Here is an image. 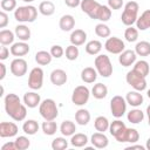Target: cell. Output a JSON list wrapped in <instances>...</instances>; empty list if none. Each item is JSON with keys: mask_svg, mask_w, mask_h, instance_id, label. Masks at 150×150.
I'll use <instances>...</instances> for the list:
<instances>
[{"mask_svg": "<svg viewBox=\"0 0 150 150\" xmlns=\"http://www.w3.org/2000/svg\"><path fill=\"white\" fill-rule=\"evenodd\" d=\"M5 103V110L7 115L13 118L14 121H23L27 115V105L25 103H21L20 97L16 94L9 93L4 98Z\"/></svg>", "mask_w": 150, "mask_h": 150, "instance_id": "1", "label": "cell"}, {"mask_svg": "<svg viewBox=\"0 0 150 150\" xmlns=\"http://www.w3.org/2000/svg\"><path fill=\"white\" fill-rule=\"evenodd\" d=\"M38 18V9L33 5L20 6L14 11V19L19 22H34Z\"/></svg>", "mask_w": 150, "mask_h": 150, "instance_id": "2", "label": "cell"}, {"mask_svg": "<svg viewBox=\"0 0 150 150\" xmlns=\"http://www.w3.org/2000/svg\"><path fill=\"white\" fill-rule=\"evenodd\" d=\"M138 9H139V6L136 1L127 2L124 6V9L122 12V15H121L122 23L128 26V27L136 23L137 18H138Z\"/></svg>", "mask_w": 150, "mask_h": 150, "instance_id": "3", "label": "cell"}, {"mask_svg": "<svg viewBox=\"0 0 150 150\" xmlns=\"http://www.w3.org/2000/svg\"><path fill=\"white\" fill-rule=\"evenodd\" d=\"M39 112L41 115V117L46 121H54L57 115H59V110H57V105L56 102L53 98H46L43 100L40 105H39Z\"/></svg>", "mask_w": 150, "mask_h": 150, "instance_id": "4", "label": "cell"}, {"mask_svg": "<svg viewBox=\"0 0 150 150\" xmlns=\"http://www.w3.org/2000/svg\"><path fill=\"white\" fill-rule=\"evenodd\" d=\"M95 69L102 77H109L112 74V64L108 55L100 54L95 57Z\"/></svg>", "mask_w": 150, "mask_h": 150, "instance_id": "5", "label": "cell"}, {"mask_svg": "<svg viewBox=\"0 0 150 150\" xmlns=\"http://www.w3.org/2000/svg\"><path fill=\"white\" fill-rule=\"evenodd\" d=\"M125 81L129 86H131L135 90L138 91H143L146 89V80L144 76L139 75L138 73H136L134 69L129 70L125 75Z\"/></svg>", "mask_w": 150, "mask_h": 150, "instance_id": "6", "label": "cell"}, {"mask_svg": "<svg viewBox=\"0 0 150 150\" xmlns=\"http://www.w3.org/2000/svg\"><path fill=\"white\" fill-rule=\"evenodd\" d=\"M127 101L121 95H115L110 100V111L114 117L120 118L127 112Z\"/></svg>", "mask_w": 150, "mask_h": 150, "instance_id": "7", "label": "cell"}, {"mask_svg": "<svg viewBox=\"0 0 150 150\" xmlns=\"http://www.w3.org/2000/svg\"><path fill=\"white\" fill-rule=\"evenodd\" d=\"M90 97V90L86 86H77L71 94V102L75 105H84Z\"/></svg>", "mask_w": 150, "mask_h": 150, "instance_id": "8", "label": "cell"}, {"mask_svg": "<svg viewBox=\"0 0 150 150\" xmlns=\"http://www.w3.org/2000/svg\"><path fill=\"white\" fill-rule=\"evenodd\" d=\"M43 84V70L40 67H34L28 76V87L33 90H39Z\"/></svg>", "mask_w": 150, "mask_h": 150, "instance_id": "9", "label": "cell"}, {"mask_svg": "<svg viewBox=\"0 0 150 150\" xmlns=\"http://www.w3.org/2000/svg\"><path fill=\"white\" fill-rule=\"evenodd\" d=\"M104 48L107 52H109L111 54H121L125 49V45L120 38L111 36V38L107 39V41L104 43Z\"/></svg>", "mask_w": 150, "mask_h": 150, "instance_id": "10", "label": "cell"}, {"mask_svg": "<svg viewBox=\"0 0 150 150\" xmlns=\"http://www.w3.org/2000/svg\"><path fill=\"white\" fill-rule=\"evenodd\" d=\"M9 69L14 76L21 77L27 73V61L21 57H16L11 62Z\"/></svg>", "mask_w": 150, "mask_h": 150, "instance_id": "11", "label": "cell"}, {"mask_svg": "<svg viewBox=\"0 0 150 150\" xmlns=\"http://www.w3.org/2000/svg\"><path fill=\"white\" fill-rule=\"evenodd\" d=\"M101 4H98L96 0H81V9L83 13H86L90 19H94L96 18V13H97V9L100 8Z\"/></svg>", "mask_w": 150, "mask_h": 150, "instance_id": "12", "label": "cell"}, {"mask_svg": "<svg viewBox=\"0 0 150 150\" xmlns=\"http://www.w3.org/2000/svg\"><path fill=\"white\" fill-rule=\"evenodd\" d=\"M18 125L14 122H1L0 123V137H14L18 134Z\"/></svg>", "mask_w": 150, "mask_h": 150, "instance_id": "13", "label": "cell"}, {"mask_svg": "<svg viewBox=\"0 0 150 150\" xmlns=\"http://www.w3.org/2000/svg\"><path fill=\"white\" fill-rule=\"evenodd\" d=\"M136 59H137V54L135 53V50L124 49L118 56V62L123 67H130L136 62Z\"/></svg>", "mask_w": 150, "mask_h": 150, "instance_id": "14", "label": "cell"}, {"mask_svg": "<svg viewBox=\"0 0 150 150\" xmlns=\"http://www.w3.org/2000/svg\"><path fill=\"white\" fill-rule=\"evenodd\" d=\"M139 139V134L138 131L135 129V128H127L124 130V132L116 139L117 142L120 143H124V142H128V143H136L137 141Z\"/></svg>", "mask_w": 150, "mask_h": 150, "instance_id": "15", "label": "cell"}, {"mask_svg": "<svg viewBox=\"0 0 150 150\" xmlns=\"http://www.w3.org/2000/svg\"><path fill=\"white\" fill-rule=\"evenodd\" d=\"M90 142L93 144L94 148H97V149H104L108 146L109 144V139L108 137L104 135V132H94L90 137Z\"/></svg>", "mask_w": 150, "mask_h": 150, "instance_id": "16", "label": "cell"}, {"mask_svg": "<svg viewBox=\"0 0 150 150\" xmlns=\"http://www.w3.org/2000/svg\"><path fill=\"white\" fill-rule=\"evenodd\" d=\"M29 53V45L25 41H18V42H14L12 46H11V54L13 56H25L26 54Z\"/></svg>", "mask_w": 150, "mask_h": 150, "instance_id": "17", "label": "cell"}, {"mask_svg": "<svg viewBox=\"0 0 150 150\" xmlns=\"http://www.w3.org/2000/svg\"><path fill=\"white\" fill-rule=\"evenodd\" d=\"M50 82L56 86V87H60V86H63L67 80H68V76H67V73L63 70V69H54L52 73H50Z\"/></svg>", "mask_w": 150, "mask_h": 150, "instance_id": "18", "label": "cell"}, {"mask_svg": "<svg viewBox=\"0 0 150 150\" xmlns=\"http://www.w3.org/2000/svg\"><path fill=\"white\" fill-rule=\"evenodd\" d=\"M125 101H127V103H128L129 105H131V107H134V108H137V107H139V105L143 103L144 98H143V95L141 94V91L134 90V91H129V93L127 94Z\"/></svg>", "mask_w": 150, "mask_h": 150, "instance_id": "19", "label": "cell"}, {"mask_svg": "<svg viewBox=\"0 0 150 150\" xmlns=\"http://www.w3.org/2000/svg\"><path fill=\"white\" fill-rule=\"evenodd\" d=\"M23 103L28 107V108H36L38 105H40L41 103V97L38 93L35 91H27L23 95Z\"/></svg>", "mask_w": 150, "mask_h": 150, "instance_id": "20", "label": "cell"}, {"mask_svg": "<svg viewBox=\"0 0 150 150\" xmlns=\"http://www.w3.org/2000/svg\"><path fill=\"white\" fill-rule=\"evenodd\" d=\"M125 129H127V127H125L124 122H122V121L118 120V118L115 120V121H112V122L110 123V125H109V132H110L111 136L115 137V139H117V138L124 132Z\"/></svg>", "mask_w": 150, "mask_h": 150, "instance_id": "21", "label": "cell"}, {"mask_svg": "<svg viewBox=\"0 0 150 150\" xmlns=\"http://www.w3.org/2000/svg\"><path fill=\"white\" fill-rule=\"evenodd\" d=\"M69 40H70V43L74 46H77V47L82 46L87 40V33L83 29H75L71 32Z\"/></svg>", "mask_w": 150, "mask_h": 150, "instance_id": "22", "label": "cell"}, {"mask_svg": "<svg viewBox=\"0 0 150 150\" xmlns=\"http://www.w3.org/2000/svg\"><path fill=\"white\" fill-rule=\"evenodd\" d=\"M59 27L63 32H70L75 27V19H74V16L70 15V14L62 15L60 18V21H59Z\"/></svg>", "mask_w": 150, "mask_h": 150, "instance_id": "23", "label": "cell"}, {"mask_svg": "<svg viewBox=\"0 0 150 150\" xmlns=\"http://www.w3.org/2000/svg\"><path fill=\"white\" fill-rule=\"evenodd\" d=\"M97 70L93 67H86L82 69L81 71V80L84 82V83H94L97 79Z\"/></svg>", "mask_w": 150, "mask_h": 150, "instance_id": "24", "label": "cell"}, {"mask_svg": "<svg viewBox=\"0 0 150 150\" xmlns=\"http://www.w3.org/2000/svg\"><path fill=\"white\" fill-rule=\"evenodd\" d=\"M136 28L138 30H146L150 28V9L144 11L141 14V16L137 18Z\"/></svg>", "mask_w": 150, "mask_h": 150, "instance_id": "25", "label": "cell"}, {"mask_svg": "<svg viewBox=\"0 0 150 150\" xmlns=\"http://www.w3.org/2000/svg\"><path fill=\"white\" fill-rule=\"evenodd\" d=\"M15 36L20 40V41H28L30 39V29L26 26V25H18L14 29Z\"/></svg>", "mask_w": 150, "mask_h": 150, "instance_id": "26", "label": "cell"}, {"mask_svg": "<svg viewBox=\"0 0 150 150\" xmlns=\"http://www.w3.org/2000/svg\"><path fill=\"white\" fill-rule=\"evenodd\" d=\"M75 131H76V125H75L74 122H71V121H69V120L63 121V122L61 123V125H60V132H61L64 137H67V136H70V137H71V136L75 134Z\"/></svg>", "mask_w": 150, "mask_h": 150, "instance_id": "27", "label": "cell"}, {"mask_svg": "<svg viewBox=\"0 0 150 150\" xmlns=\"http://www.w3.org/2000/svg\"><path fill=\"white\" fill-rule=\"evenodd\" d=\"M75 121L80 125H87L90 121V112L84 108H80L75 112Z\"/></svg>", "mask_w": 150, "mask_h": 150, "instance_id": "28", "label": "cell"}, {"mask_svg": "<svg viewBox=\"0 0 150 150\" xmlns=\"http://www.w3.org/2000/svg\"><path fill=\"white\" fill-rule=\"evenodd\" d=\"M89 142L88 139V136L86 134H82V132H77V134H74L70 138V144L73 146H76V148H82V146H86L87 143Z\"/></svg>", "mask_w": 150, "mask_h": 150, "instance_id": "29", "label": "cell"}, {"mask_svg": "<svg viewBox=\"0 0 150 150\" xmlns=\"http://www.w3.org/2000/svg\"><path fill=\"white\" fill-rule=\"evenodd\" d=\"M15 33H13L9 29H2L0 30V43L1 46H9L14 43Z\"/></svg>", "mask_w": 150, "mask_h": 150, "instance_id": "30", "label": "cell"}, {"mask_svg": "<svg viewBox=\"0 0 150 150\" xmlns=\"http://www.w3.org/2000/svg\"><path fill=\"white\" fill-rule=\"evenodd\" d=\"M52 54L50 52H47V50H39L36 54H35V61L40 66H47L52 62Z\"/></svg>", "mask_w": 150, "mask_h": 150, "instance_id": "31", "label": "cell"}, {"mask_svg": "<svg viewBox=\"0 0 150 150\" xmlns=\"http://www.w3.org/2000/svg\"><path fill=\"white\" fill-rule=\"evenodd\" d=\"M91 95L96 98V100H102L108 95V88L105 84L103 83H96L94 84L93 89H91Z\"/></svg>", "mask_w": 150, "mask_h": 150, "instance_id": "32", "label": "cell"}, {"mask_svg": "<svg viewBox=\"0 0 150 150\" xmlns=\"http://www.w3.org/2000/svg\"><path fill=\"white\" fill-rule=\"evenodd\" d=\"M127 118H128V121H129L130 123H132V124H138V123H141V122L143 121V118H144V112H143L141 109L135 108V109H131V110L128 112Z\"/></svg>", "mask_w": 150, "mask_h": 150, "instance_id": "33", "label": "cell"}, {"mask_svg": "<svg viewBox=\"0 0 150 150\" xmlns=\"http://www.w3.org/2000/svg\"><path fill=\"white\" fill-rule=\"evenodd\" d=\"M110 18H111V9H110V7L105 6V5H101L100 8L97 9L95 20H100L101 22H107Z\"/></svg>", "mask_w": 150, "mask_h": 150, "instance_id": "34", "label": "cell"}, {"mask_svg": "<svg viewBox=\"0 0 150 150\" xmlns=\"http://www.w3.org/2000/svg\"><path fill=\"white\" fill-rule=\"evenodd\" d=\"M136 73H138L139 75L146 77L149 75V71H150V67H149V63L145 61V60H139V61H136L134 63V68H132Z\"/></svg>", "mask_w": 150, "mask_h": 150, "instance_id": "35", "label": "cell"}, {"mask_svg": "<svg viewBox=\"0 0 150 150\" xmlns=\"http://www.w3.org/2000/svg\"><path fill=\"white\" fill-rule=\"evenodd\" d=\"M109 125H110V122L105 116H97L94 121V127L96 131H100V132H105L107 130H109Z\"/></svg>", "mask_w": 150, "mask_h": 150, "instance_id": "36", "label": "cell"}, {"mask_svg": "<svg viewBox=\"0 0 150 150\" xmlns=\"http://www.w3.org/2000/svg\"><path fill=\"white\" fill-rule=\"evenodd\" d=\"M39 12L45 16H50L55 12V5L52 1H48V0L42 1L39 5Z\"/></svg>", "mask_w": 150, "mask_h": 150, "instance_id": "37", "label": "cell"}, {"mask_svg": "<svg viewBox=\"0 0 150 150\" xmlns=\"http://www.w3.org/2000/svg\"><path fill=\"white\" fill-rule=\"evenodd\" d=\"M22 130L27 135H35L39 130V123L35 120H27L22 124Z\"/></svg>", "mask_w": 150, "mask_h": 150, "instance_id": "38", "label": "cell"}, {"mask_svg": "<svg viewBox=\"0 0 150 150\" xmlns=\"http://www.w3.org/2000/svg\"><path fill=\"white\" fill-rule=\"evenodd\" d=\"M86 52L89 55H97L102 49V43L98 40H90L86 45Z\"/></svg>", "mask_w": 150, "mask_h": 150, "instance_id": "39", "label": "cell"}, {"mask_svg": "<svg viewBox=\"0 0 150 150\" xmlns=\"http://www.w3.org/2000/svg\"><path fill=\"white\" fill-rule=\"evenodd\" d=\"M135 53L138 56H148L150 55V42L148 41H139L135 46Z\"/></svg>", "mask_w": 150, "mask_h": 150, "instance_id": "40", "label": "cell"}, {"mask_svg": "<svg viewBox=\"0 0 150 150\" xmlns=\"http://www.w3.org/2000/svg\"><path fill=\"white\" fill-rule=\"evenodd\" d=\"M41 128H42L43 134L47 135V136H53L57 131V124L54 121H46L45 120V122L42 123Z\"/></svg>", "mask_w": 150, "mask_h": 150, "instance_id": "41", "label": "cell"}, {"mask_svg": "<svg viewBox=\"0 0 150 150\" xmlns=\"http://www.w3.org/2000/svg\"><path fill=\"white\" fill-rule=\"evenodd\" d=\"M95 34L98 38H109L110 36V28L104 22L97 23L95 26Z\"/></svg>", "mask_w": 150, "mask_h": 150, "instance_id": "42", "label": "cell"}, {"mask_svg": "<svg viewBox=\"0 0 150 150\" xmlns=\"http://www.w3.org/2000/svg\"><path fill=\"white\" fill-rule=\"evenodd\" d=\"M124 38H125V40L128 42H135V41H137V39H138V29L135 28V27H132V26H129L125 29V32H124Z\"/></svg>", "mask_w": 150, "mask_h": 150, "instance_id": "43", "label": "cell"}, {"mask_svg": "<svg viewBox=\"0 0 150 150\" xmlns=\"http://www.w3.org/2000/svg\"><path fill=\"white\" fill-rule=\"evenodd\" d=\"M68 146V142L64 137H56L52 141V149L53 150H64Z\"/></svg>", "mask_w": 150, "mask_h": 150, "instance_id": "44", "label": "cell"}, {"mask_svg": "<svg viewBox=\"0 0 150 150\" xmlns=\"http://www.w3.org/2000/svg\"><path fill=\"white\" fill-rule=\"evenodd\" d=\"M79 54H80V52H79L77 46L70 45V46H68L66 48V57L69 61H75L79 57Z\"/></svg>", "mask_w": 150, "mask_h": 150, "instance_id": "45", "label": "cell"}, {"mask_svg": "<svg viewBox=\"0 0 150 150\" xmlns=\"http://www.w3.org/2000/svg\"><path fill=\"white\" fill-rule=\"evenodd\" d=\"M14 142L16 144V150H26L30 145V141L26 136H18Z\"/></svg>", "mask_w": 150, "mask_h": 150, "instance_id": "46", "label": "cell"}, {"mask_svg": "<svg viewBox=\"0 0 150 150\" xmlns=\"http://www.w3.org/2000/svg\"><path fill=\"white\" fill-rule=\"evenodd\" d=\"M1 9L5 12H12L16 9V0H1Z\"/></svg>", "mask_w": 150, "mask_h": 150, "instance_id": "47", "label": "cell"}, {"mask_svg": "<svg viewBox=\"0 0 150 150\" xmlns=\"http://www.w3.org/2000/svg\"><path fill=\"white\" fill-rule=\"evenodd\" d=\"M49 52H50L52 56L55 57V59H60V57H62L63 54H64V50H63V48H62L60 45H54V46H52Z\"/></svg>", "mask_w": 150, "mask_h": 150, "instance_id": "48", "label": "cell"}, {"mask_svg": "<svg viewBox=\"0 0 150 150\" xmlns=\"http://www.w3.org/2000/svg\"><path fill=\"white\" fill-rule=\"evenodd\" d=\"M108 6L110 9H120L123 6V0H108Z\"/></svg>", "mask_w": 150, "mask_h": 150, "instance_id": "49", "label": "cell"}, {"mask_svg": "<svg viewBox=\"0 0 150 150\" xmlns=\"http://www.w3.org/2000/svg\"><path fill=\"white\" fill-rule=\"evenodd\" d=\"M8 19L9 18H8L7 13L5 11H1L0 12V28H5L8 25V21H9Z\"/></svg>", "mask_w": 150, "mask_h": 150, "instance_id": "50", "label": "cell"}, {"mask_svg": "<svg viewBox=\"0 0 150 150\" xmlns=\"http://www.w3.org/2000/svg\"><path fill=\"white\" fill-rule=\"evenodd\" d=\"M9 53H11V49H8L6 46H1V48H0V60L1 61L7 60L8 56H9Z\"/></svg>", "mask_w": 150, "mask_h": 150, "instance_id": "51", "label": "cell"}, {"mask_svg": "<svg viewBox=\"0 0 150 150\" xmlns=\"http://www.w3.org/2000/svg\"><path fill=\"white\" fill-rule=\"evenodd\" d=\"M1 150H16V144L15 142H7L1 146Z\"/></svg>", "mask_w": 150, "mask_h": 150, "instance_id": "52", "label": "cell"}, {"mask_svg": "<svg viewBox=\"0 0 150 150\" xmlns=\"http://www.w3.org/2000/svg\"><path fill=\"white\" fill-rule=\"evenodd\" d=\"M64 4L70 8H75L81 5V0H64Z\"/></svg>", "mask_w": 150, "mask_h": 150, "instance_id": "53", "label": "cell"}, {"mask_svg": "<svg viewBox=\"0 0 150 150\" xmlns=\"http://www.w3.org/2000/svg\"><path fill=\"white\" fill-rule=\"evenodd\" d=\"M127 150H132V149H138V150H145L146 148L145 146H143V145H139V144H131V145H129V146H127L125 148Z\"/></svg>", "mask_w": 150, "mask_h": 150, "instance_id": "54", "label": "cell"}, {"mask_svg": "<svg viewBox=\"0 0 150 150\" xmlns=\"http://www.w3.org/2000/svg\"><path fill=\"white\" fill-rule=\"evenodd\" d=\"M0 69H1V74H0V80H4L6 76V66L5 63H0Z\"/></svg>", "mask_w": 150, "mask_h": 150, "instance_id": "55", "label": "cell"}, {"mask_svg": "<svg viewBox=\"0 0 150 150\" xmlns=\"http://www.w3.org/2000/svg\"><path fill=\"white\" fill-rule=\"evenodd\" d=\"M146 115H148V123L150 125V104L146 107Z\"/></svg>", "mask_w": 150, "mask_h": 150, "instance_id": "56", "label": "cell"}, {"mask_svg": "<svg viewBox=\"0 0 150 150\" xmlns=\"http://www.w3.org/2000/svg\"><path fill=\"white\" fill-rule=\"evenodd\" d=\"M145 148H146L148 150H150V137L146 139V143H145Z\"/></svg>", "mask_w": 150, "mask_h": 150, "instance_id": "57", "label": "cell"}, {"mask_svg": "<svg viewBox=\"0 0 150 150\" xmlns=\"http://www.w3.org/2000/svg\"><path fill=\"white\" fill-rule=\"evenodd\" d=\"M21 1H25V2H28L29 4V2H33L34 0H21Z\"/></svg>", "mask_w": 150, "mask_h": 150, "instance_id": "58", "label": "cell"}, {"mask_svg": "<svg viewBox=\"0 0 150 150\" xmlns=\"http://www.w3.org/2000/svg\"><path fill=\"white\" fill-rule=\"evenodd\" d=\"M146 95H148V97H149V98H150V89H149V90H148V91H146Z\"/></svg>", "mask_w": 150, "mask_h": 150, "instance_id": "59", "label": "cell"}]
</instances>
